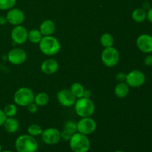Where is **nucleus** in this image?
Instances as JSON below:
<instances>
[{"instance_id":"obj_23","label":"nucleus","mask_w":152,"mask_h":152,"mask_svg":"<svg viewBox=\"0 0 152 152\" xmlns=\"http://www.w3.org/2000/svg\"><path fill=\"white\" fill-rule=\"evenodd\" d=\"M43 36L41 34L39 30L32 29L28 31V40H29L31 43L34 44H39L42 39Z\"/></svg>"},{"instance_id":"obj_37","label":"nucleus","mask_w":152,"mask_h":152,"mask_svg":"<svg viewBox=\"0 0 152 152\" xmlns=\"http://www.w3.org/2000/svg\"><path fill=\"white\" fill-rule=\"evenodd\" d=\"M114 152H124L123 151H121V150H117V151H114Z\"/></svg>"},{"instance_id":"obj_30","label":"nucleus","mask_w":152,"mask_h":152,"mask_svg":"<svg viewBox=\"0 0 152 152\" xmlns=\"http://www.w3.org/2000/svg\"><path fill=\"white\" fill-rule=\"evenodd\" d=\"M126 75H127V74H126V73L124 72L118 73V74H117V75H116V80L118 81L119 83L126 82Z\"/></svg>"},{"instance_id":"obj_8","label":"nucleus","mask_w":152,"mask_h":152,"mask_svg":"<svg viewBox=\"0 0 152 152\" xmlns=\"http://www.w3.org/2000/svg\"><path fill=\"white\" fill-rule=\"evenodd\" d=\"M77 132L85 135H90L96 131L97 124L96 122L90 117H82L77 123Z\"/></svg>"},{"instance_id":"obj_38","label":"nucleus","mask_w":152,"mask_h":152,"mask_svg":"<svg viewBox=\"0 0 152 152\" xmlns=\"http://www.w3.org/2000/svg\"><path fill=\"white\" fill-rule=\"evenodd\" d=\"M1 151V143H0V152Z\"/></svg>"},{"instance_id":"obj_28","label":"nucleus","mask_w":152,"mask_h":152,"mask_svg":"<svg viewBox=\"0 0 152 152\" xmlns=\"http://www.w3.org/2000/svg\"><path fill=\"white\" fill-rule=\"evenodd\" d=\"M72 135L73 134H71V133L63 130V129H62V132H60L61 140H63L64 141H69L70 139L71 138V137H72Z\"/></svg>"},{"instance_id":"obj_5","label":"nucleus","mask_w":152,"mask_h":152,"mask_svg":"<svg viewBox=\"0 0 152 152\" xmlns=\"http://www.w3.org/2000/svg\"><path fill=\"white\" fill-rule=\"evenodd\" d=\"M34 93L30 88L21 87L16 91L13 94V101L16 105L27 107L34 102Z\"/></svg>"},{"instance_id":"obj_32","label":"nucleus","mask_w":152,"mask_h":152,"mask_svg":"<svg viewBox=\"0 0 152 152\" xmlns=\"http://www.w3.org/2000/svg\"><path fill=\"white\" fill-rule=\"evenodd\" d=\"M6 119H7V116L4 114L3 109H1V108H0V127L3 126Z\"/></svg>"},{"instance_id":"obj_35","label":"nucleus","mask_w":152,"mask_h":152,"mask_svg":"<svg viewBox=\"0 0 152 152\" xmlns=\"http://www.w3.org/2000/svg\"><path fill=\"white\" fill-rule=\"evenodd\" d=\"M91 91L88 90H88H87V89H85L83 97L91 98Z\"/></svg>"},{"instance_id":"obj_20","label":"nucleus","mask_w":152,"mask_h":152,"mask_svg":"<svg viewBox=\"0 0 152 152\" xmlns=\"http://www.w3.org/2000/svg\"><path fill=\"white\" fill-rule=\"evenodd\" d=\"M50 97L46 92H39L34 96V102L39 107H44L49 102Z\"/></svg>"},{"instance_id":"obj_4","label":"nucleus","mask_w":152,"mask_h":152,"mask_svg":"<svg viewBox=\"0 0 152 152\" xmlns=\"http://www.w3.org/2000/svg\"><path fill=\"white\" fill-rule=\"evenodd\" d=\"M74 110L80 117H90L94 114L95 105L90 98L81 97L74 104Z\"/></svg>"},{"instance_id":"obj_6","label":"nucleus","mask_w":152,"mask_h":152,"mask_svg":"<svg viewBox=\"0 0 152 152\" xmlns=\"http://www.w3.org/2000/svg\"><path fill=\"white\" fill-rule=\"evenodd\" d=\"M120 53L114 47L105 48L101 53V60L108 68H113L118 64L120 61Z\"/></svg>"},{"instance_id":"obj_18","label":"nucleus","mask_w":152,"mask_h":152,"mask_svg":"<svg viewBox=\"0 0 152 152\" xmlns=\"http://www.w3.org/2000/svg\"><path fill=\"white\" fill-rule=\"evenodd\" d=\"M3 126L7 133L14 134L19 130V123L14 117H7Z\"/></svg>"},{"instance_id":"obj_14","label":"nucleus","mask_w":152,"mask_h":152,"mask_svg":"<svg viewBox=\"0 0 152 152\" xmlns=\"http://www.w3.org/2000/svg\"><path fill=\"white\" fill-rule=\"evenodd\" d=\"M58 102L64 107L74 106L77 101V98L74 96L70 89H62L56 94Z\"/></svg>"},{"instance_id":"obj_2","label":"nucleus","mask_w":152,"mask_h":152,"mask_svg":"<svg viewBox=\"0 0 152 152\" xmlns=\"http://www.w3.org/2000/svg\"><path fill=\"white\" fill-rule=\"evenodd\" d=\"M38 142L34 137L30 134H22L15 141V148L17 152H37Z\"/></svg>"},{"instance_id":"obj_24","label":"nucleus","mask_w":152,"mask_h":152,"mask_svg":"<svg viewBox=\"0 0 152 152\" xmlns=\"http://www.w3.org/2000/svg\"><path fill=\"white\" fill-rule=\"evenodd\" d=\"M3 111H4L7 117H14L17 114V105L15 103L7 104L4 106Z\"/></svg>"},{"instance_id":"obj_11","label":"nucleus","mask_w":152,"mask_h":152,"mask_svg":"<svg viewBox=\"0 0 152 152\" xmlns=\"http://www.w3.org/2000/svg\"><path fill=\"white\" fill-rule=\"evenodd\" d=\"M28 31L23 25H16L12 29L10 37L15 44L22 45L28 41Z\"/></svg>"},{"instance_id":"obj_3","label":"nucleus","mask_w":152,"mask_h":152,"mask_svg":"<svg viewBox=\"0 0 152 152\" xmlns=\"http://www.w3.org/2000/svg\"><path fill=\"white\" fill-rule=\"evenodd\" d=\"M69 145L73 152H88L91 148V142L87 135L76 132L70 139Z\"/></svg>"},{"instance_id":"obj_26","label":"nucleus","mask_w":152,"mask_h":152,"mask_svg":"<svg viewBox=\"0 0 152 152\" xmlns=\"http://www.w3.org/2000/svg\"><path fill=\"white\" fill-rule=\"evenodd\" d=\"M63 130L69 132L71 134H74L77 132V123L74 120H68L65 122L63 125Z\"/></svg>"},{"instance_id":"obj_36","label":"nucleus","mask_w":152,"mask_h":152,"mask_svg":"<svg viewBox=\"0 0 152 152\" xmlns=\"http://www.w3.org/2000/svg\"><path fill=\"white\" fill-rule=\"evenodd\" d=\"M1 152H13V151H10V150H4V151H1Z\"/></svg>"},{"instance_id":"obj_16","label":"nucleus","mask_w":152,"mask_h":152,"mask_svg":"<svg viewBox=\"0 0 152 152\" xmlns=\"http://www.w3.org/2000/svg\"><path fill=\"white\" fill-rule=\"evenodd\" d=\"M39 30L43 37L52 36L56 31V25L51 19H45L40 24Z\"/></svg>"},{"instance_id":"obj_15","label":"nucleus","mask_w":152,"mask_h":152,"mask_svg":"<svg viewBox=\"0 0 152 152\" xmlns=\"http://www.w3.org/2000/svg\"><path fill=\"white\" fill-rule=\"evenodd\" d=\"M40 69L45 74H53L59 69V63L54 59H47L42 62Z\"/></svg>"},{"instance_id":"obj_21","label":"nucleus","mask_w":152,"mask_h":152,"mask_svg":"<svg viewBox=\"0 0 152 152\" xmlns=\"http://www.w3.org/2000/svg\"><path fill=\"white\" fill-rule=\"evenodd\" d=\"M70 91H71V93L74 94V96H75L77 99H80V98L83 97V95H84V91H85V88L81 83H74L71 85V88H70Z\"/></svg>"},{"instance_id":"obj_31","label":"nucleus","mask_w":152,"mask_h":152,"mask_svg":"<svg viewBox=\"0 0 152 152\" xmlns=\"http://www.w3.org/2000/svg\"><path fill=\"white\" fill-rule=\"evenodd\" d=\"M144 64L146 66H152V53H148L144 59Z\"/></svg>"},{"instance_id":"obj_19","label":"nucleus","mask_w":152,"mask_h":152,"mask_svg":"<svg viewBox=\"0 0 152 152\" xmlns=\"http://www.w3.org/2000/svg\"><path fill=\"white\" fill-rule=\"evenodd\" d=\"M147 11L142 7L134 9L132 13V18L137 23H142L146 19Z\"/></svg>"},{"instance_id":"obj_25","label":"nucleus","mask_w":152,"mask_h":152,"mask_svg":"<svg viewBox=\"0 0 152 152\" xmlns=\"http://www.w3.org/2000/svg\"><path fill=\"white\" fill-rule=\"evenodd\" d=\"M42 129L41 126L38 124H31L28 126V134H30L32 137H38L42 134Z\"/></svg>"},{"instance_id":"obj_13","label":"nucleus","mask_w":152,"mask_h":152,"mask_svg":"<svg viewBox=\"0 0 152 152\" xmlns=\"http://www.w3.org/2000/svg\"><path fill=\"white\" fill-rule=\"evenodd\" d=\"M137 48L144 53H152V36L148 34L140 35L136 40Z\"/></svg>"},{"instance_id":"obj_34","label":"nucleus","mask_w":152,"mask_h":152,"mask_svg":"<svg viewBox=\"0 0 152 152\" xmlns=\"http://www.w3.org/2000/svg\"><path fill=\"white\" fill-rule=\"evenodd\" d=\"M7 23V18L5 16H0V25H4Z\"/></svg>"},{"instance_id":"obj_33","label":"nucleus","mask_w":152,"mask_h":152,"mask_svg":"<svg viewBox=\"0 0 152 152\" xmlns=\"http://www.w3.org/2000/svg\"><path fill=\"white\" fill-rule=\"evenodd\" d=\"M146 19H148V22L152 24V7H150L148 10H147V17Z\"/></svg>"},{"instance_id":"obj_10","label":"nucleus","mask_w":152,"mask_h":152,"mask_svg":"<svg viewBox=\"0 0 152 152\" xmlns=\"http://www.w3.org/2000/svg\"><path fill=\"white\" fill-rule=\"evenodd\" d=\"M7 59L13 65H20L27 59V53L21 48H14L8 52Z\"/></svg>"},{"instance_id":"obj_27","label":"nucleus","mask_w":152,"mask_h":152,"mask_svg":"<svg viewBox=\"0 0 152 152\" xmlns=\"http://www.w3.org/2000/svg\"><path fill=\"white\" fill-rule=\"evenodd\" d=\"M16 4V0H0V10H8Z\"/></svg>"},{"instance_id":"obj_1","label":"nucleus","mask_w":152,"mask_h":152,"mask_svg":"<svg viewBox=\"0 0 152 152\" xmlns=\"http://www.w3.org/2000/svg\"><path fill=\"white\" fill-rule=\"evenodd\" d=\"M39 50L43 54L48 56H54L57 54L61 49L60 42L57 38L52 36L43 37L39 43Z\"/></svg>"},{"instance_id":"obj_9","label":"nucleus","mask_w":152,"mask_h":152,"mask_svg":"<svg viewBox=\"0 0 152 152\" xmlns=\"http://www.w3.org/2000/svg\"><path fill=\"white\" fill-rule=\"evenodd\" d=\"M41 137L43 142L47 145H56L61 140L60 131L56 128H48L42 131Z\"/></svg>"},{"instance_id":"obj_12","label":"nucleus","mask_w":152,"mask_h":152,"mask_svg":"<svg viewBox=\"0 0 152 152\" xmlns=\"http://www.w3.org/2000/svg\"><path fill=\"white\" fill-rule=\"evenodd\" d=\"M7 23L16 26V25H22L25 19V13L19 8H13L10 9L6 14Z\"/></svg>"},{"instance_id":"obj_17","label":"nucleus","mask_w":152,"mask_h":152,"mask_svg":"<svg viewBox=\"0 0 152 152\" xmlns=\"http://www.w3.org/2000/svg\"><path fill=\"white\" fill-rule=\"evenodd\" d=\"M130 91V87L126 82L118 83L114 88V94L120 99L126 98Z\"/></svg>"},{"instance_id":"obj_22","label":"nucleus","mask_w":152,"mask_h":152,"mask_svg":"<svg viewBox=\"0 0 152 152\" xmlns=\"http://www.w3.org/2000/svg\"><path fill=\"white\" fill-rule=\"evenodd\" d=\"M99 42L104 48L112 47L114 44V39L113 36L109 33H104L99 38Z\"/></svg>"},{"instance_id":"obj_29","label":"nucleus","mask_w":152,"mask_h":152,"mask_svg":"<svg viewBox=\"0 0 152 152\" xmlns=\"http://www.w3.org/2000/svg\"><path fill=\"white\" fill-rule=\"evenodd\" d=\"M27 108H28V111H29L30 113H31V114H35V113H37V111H38L39 106L35 103V102H31V104H29V105L27 106Z\"/></svg>"},{"instance_id":"obj_7","label":"nucleus","mask_w":152,"mask_h":152,"mask_svg":"<svg viewBox=\"0 0 152 152\" xmlns=\"http://www.w3.org/2000/svg\"><path fill=\"white\" fill-rule=\"evenodd\" d=\"M145 75L140 70H132L126 75V83L130 88H137L143 86L145 83Z\"/></svg>"}]
</instances>
